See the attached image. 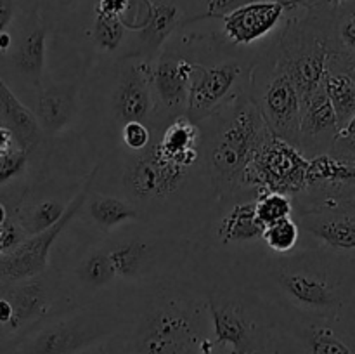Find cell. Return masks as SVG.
Listing matches in <instances>:
<instances>
[{"label":"cell","mask_w":355,"mask_h":354,"mask_svg":"<svg viewBox=\"0 0 355 354\" xmlns=\"http://www.w3.org/2000/svg\"><path fill=\"white\" fill-rule=\"evenodd\" d=\"M349 73H350V76H352V78L355 80V62H354V61H352V65H350Z\"/></svg>","instance_id":"obj_40"},{"label":"cell","mask_w":355,"mask_h":354,"mask_svg":"<svg viewBox=\"0 0 355 354\" xmlns=\"http://www.w3.org/2000/svg\"><path fill=\"white\" fill-rule=\"evenodd\" d=\"M24 0H0V35L10 28Z\"/></svg>","instance_id":"obj_33"},{"label":"cell","mask_w":355,"mask_h":354,"mask_svg":"<svg viewBox=\"0 0 355 354\" xmlns=\"http://www.w3.org/2000/svg\"><path fill=\"white\" fill-rule=\"evenodd\" d=\"M128 7V0H94V9L106 16L121 17Z\"/></svg>","instance_id":"obj_34"},{"label":"cell","mask_w":355,"mask_h":354,"mask_svg":"<svg viewBox=\"0 0 355 354\" xmlns=\"http://www.w3.org/2000/svg\"><path fill=\"white\" fill-rule=\"evenodd\" d=\"M333 10L328 2L290 10L277 33V58L297 85L302 104L321 85L333 52Z\"/></svg>","instance_id":"obj_9"},{"label":"cell","mask_w":355,"mask_h":354,"mask_svg":"<svg viewBox=\"0 0 355 354\" xmlns=\"http://www.w3.org/2000/svg\"><path fill=\"white\" fill-rule=\"evenodd\" d=\"M326 2H328L329 6L336 7V6H340V3H343V2H349V0H326Z\"/></svg>","instance_id":"obj_39"},{"label":"cell","mask_w":355,"mask_h":354,"mask_svg":"<svg viewBox=\"0 0 355 354\" xmlns=\"http://www.w3.org/2000/svg\"><path fill=\"white\" fill-rule=\"evenodd\" d=\"M350 135H355V113L354 117L347 121L345 127L340 128L338 132V137H350Z\"/></svg>","instance_id":"obj_37"},{"label":"cell","mask_w":355,"mask_h":354,"mask_svg":"<svg viewBox=\"0 0 355 354\" xmlns=\"http://www.w3.org/2000/svg\"><path fill=\"white\" fill-rule=\"evenodd\" d=\"M255 214L263 226L274 224L293 215V198L277 191H260L255 201Z\"/></svg>","instance_id":"obj_29"},{"label":"cell","mask_w":355,"mask_h":354,"mask_svg":"<svg viewBox=\"0 0 355 354\" xmlns=\"http://www.w3.org/2000/svg\"><path fill=\"white\" fill-rule=\"evenodd\" d=\"M52 26L31 0H24L10 24L12 42L0 56V76L26 106L33 108L47 69Z\"/></svg>","instance_id":"obj_10"},{"label":"cell","mask_w":355,"mask_h":354,"mask_svg":"<svg viewBox=\"0 0 355 354\" xmlns=\"http://www.w3.org/2000/svg\"><path fill=\"white\" fill-rule=\"evenodd\" d=\"M354 205H355V201H354Z\"/></svg>","instance_id":"obj_41"},{"label":"cell","mask_w":355,"mask_h":354,"mask_svg":"<svg viewBox=\"0 0 355 354\" xmlns=\"http://www.w3.org/2000/svg\"><path fill=\"white\" fill-rule=\"evenodd\" d=\"M250 2H255V0H182L184 9H186V23L184 24L196 23V21L222 19L229 12Z\"/></svg>","instance_id":"obj_28"},{"label":"cell","mask_w":355,"mask_h":354,"mask_svg":"<svg viewBox=\"0 0 355 354\" xmlns=\"http://www.w3.org/2000/svg\"><path fill=\"white\" fill-rule=\"evenodd\" d=\"M355 201V158L322 153L309 158L305 187L293 196L295 212Z\"/></svg>","instance_id":"obj_17"},{"label":"cell","mask_w":355,"mask_h":354,"mask_svg":"<svg viewBox=\"0 0 355 354\" xmlns=\"http://www.w3.org/2000/svg\"><path fill=\"white\" fill-rule=\"evenodd\" d=\"M0 125L7 127L12 134L17 148L33 153L44 142L33 110L23 103L0 76Z\"/></svg>","instance_id":"obj_24"},{"label":"cell","mask_w":355,"mask_h":354,"mask_svg":"<svg viewBox=\"0 0 355 354\" xmlns=\"http://www.w3.org/2000/svg\"><path fill=\"white\" fill-rule=\"evenodd\" d=\"M225 354H227V353H225Z\"/></svg>","instance_id":"obj_42"},{"label":"cell","mask_w":355,"mask_h":354,"mask_svg":"<svg viewBox=\"0 0 355 354\" xmlns=\"http://www.w3.org/2000/svg\"><path fill=\"white\" fill-rule=\"evenodd\" d=\"M193 61L184 38L177 30L163 44L151 65L153 117L149 125H166L179 117H186L189 97Z\"/></svg>","instance_id":"obj_14"},{"label":"cell","mask_w":355,"mask_h":354,"mask_svg":"<svg viewBox=\"0 0 355 354\" xmlns=\"http://www.w3.org/2000/svg\"><path fill=\"white\" fill-rule=\"evenodd\" d=\"M12 148H16V142H14L12 134H10L9 128L0 125V153H6Z\"/></svg>","instance_id":"obj_36"},{"label":"cell","mask_w":355,"mask_h":354,"mask_svg":"<svg viewBox=\"0 0 355 354\" xmlns=\"http://www.w3.org/2000/svg\"><path fill=\"white\" fill-rule=\"evenodd\" d=\"M333 52L355 62V0L340 3L333 10Z\"/></svg>","instance_id":"obj_26"},{"label":"cell","mask_w":355,"mask_h":354,"mask_svg":"<svg viewBox=\"0 0 355 354\" xmlns=\"http://www.w3.org/2000/svg\"><path fill=\"white\" fill-rule=\"evenodd\" d=\"M288 12L290 10L272 0H255L217 19V26L229 44L259 49L276 37Z\"/></svg>","instance_id":"obj_19"},{"label":"cell","mask_w":355,"mask_h":354,"mask_svg":"<svg viewBox=\"0 0 355 354\" xmlns=\"http://www.w3.org/2000/svg\"><path fill=\"white\" fill-rule=\"evenodd\" d=\"M151 61L128 56L90 66L83 78L78 132L96 162L118 146L127 121L153 117Z\"/></svg>","instance_id":"obj_4"},{"label":"cell","mask_w":355,"mask_h":354,"mask_svg":"<svg viewBox=\"0 0 355 354\" xmlns=\"http://www.w3.org/2000/svg\"><path fill=\"white\" fill-rule=\"evenodd\" d=\"M120 332L96 354H225L215 344L203 287L191 276L168 278L118 295Z\"/></svg>","instance_id":"obj_2"},{"label":"cell","mask_w":355,"mask_h":354,"mask_svg":"<svg viewBox=\"0 0 355 354\" xmlns=\"http://www.w3.org/2000/svg\"><path fill=\"white\" fill-rule=\"evenodd\" d=\"M96 236L113 281V301L142 285L191 276L189 238L155 231L142 222H128Z\"/></svg>","instance_id":"obj_5"},{"label":"cell","mask_w":355,"mask_h":354,"mask_svg":"<svg viewBox=\"0 0 355 354\" xmlns=\"http://www.w3.org/2000/svg\"><path fill=\"white\" fill-rule=\"evenodd\" d=\"M307 169L309 158L297 146L270 134L250 160L243 174V186L277 191L293 198L305 187Z\"/></svg>","instance_id":"obj_16"},{"label":"cell","mask_w":355,"mask_h":354,"mask_svg":"<svg viewBox=\"0 0 355 354\" xmlns=\"http://www.w3.org/2000/svg\"><path fill=\"white\" fill-rule=\"evenodd\" d=\"M340 252L326 246H297L290 253H266L232 281L255 288L276 309L336 318L345 305L347 281Z\"/></svg>","instance_id":"obj_3"},{"label":"cell","mask_w":355,"mask_h":354,"mask_svg":"<svg viewBox=\"0 0 355 354\" xmlns=\"http://www.w3.org/2000/svg\"><path fill=\"white\" fill-rule=\"evenodd\" d=\"M214 339L227 354H274V307L245 283L218 280L205 287Z\"/></svg>","instance_id":"obj_8"},{"label":"cell","mask_w":355,"mask_h":354,"mask_svg":"<svg viewBox=\"0 0 355 354\" xmlns=\"http://www.w3.org/2000/svg\"><path fill=\"white\" fill-rule=\"evenodd\" d=\"M295 221L300 228V238L312 239L309 245L326 246L335 252H355V205H328L309 210L295 212Z\"/></svg>","instance_id":"obj_20"},{"label":"cell","mask_w":355,"mask_h":354,"mask_svg":"<svg viewBox=\"0 0 355 354\" xmlns=\"http://www.w3.org/2000/svg\"><path fill=\"white\" fill-rule=\"evenodd\" d=\"M9 208L6 207V205L2 203V201H0V224H3V222L7 221V219H9Z\"/></svg>","instance_id":"obj_38"},{"label":"cell","mask_w":355,"mask_h":354,"mask_svg":"<svg viewBox=\"0 0 355 354\" xmlns=\"http://www.w3.org/2000/svg\"><path fill=\"white\" fill-rule=\"evenodd\" d=\"M24 238H26V235L21 229V226L17 224L12 215H9V219L3 224H0V253H7L16 248Z\"/></svg>","instance_id":"obj_32"},{"label":"cell","mask_w":355,"mask_h":354,"mask_svg":"<svg viewBox=\"0 0 355 354\" xmlns=\"http://www.w3.org/2000/svg\"><path fill=\"white\" fill-rule=\"evenodd\" d=\"M87 176L47 174L35 177L10 215L16 219L26 236L52 228L66 214L71 201L82 189Z\"/></svg>","instance_id":"obj_15"},{"label":"cell","mask_w":355,"mask_h":354,"mask_svg":"<svg viewBox=\"0 0 355 354\" xmlns=\"http://www.w3.org/2000/svg\"><path fill=\"white\" fill-rule=\"evenodd\" d=\"M300 228L293 215L263 228V243L269 252L279 253V255L293 252L300 243Z\"/></svg>","instance_id":"obj_27"},{"label":"cell","mask_w":355,"mask_h":354,"mask_svg":"<svg viewBox=\"0 0 355 354\" xmlns=\"http://www.w3.org/2000/svg\"><path fill=\"white\" fill-rule=\"evenodd\" d=\"M87 69L71 62H47L44 83L33 104L44 141L76 135Z\"/></svg>","instance_id":"obj_13"},{"label":"cell","mask_w":355,"mask_h":354,"mask_svg":"<svg viewBox=\"0 0 355 354\" xmlns=\"http://www.w3.org/2000/svg\"><path fill=\"white\" fill-rule=\"evenodd\" d=\"M350 65L352 59L340 52H331L328 56L324 75L321 80L322 89L336 113L340 128L345 127L347 121L355 113V80L349 73Z\"/></svg>","instance_id":"obj_25"},{"label":"cell","mask_w":355,"mask_h":354,"mask_svg":"<svg viewBox=\"0 0 355 354\" xmlns=\"http://www.w3.org/2000/svg\"><path fill=\"white\" fill-rule=\"evenodd\" d=\"M69 307L75 304L52 266L28 280L0 283V342H10L42 319Z\"/></svg>","instance_id":"obj_12"},{"label":"cell","mask_w":355,"mask_h":354,"mask_svg":"<svg viewBox=\"0 0 355 354\" xmlns=\"http://www.w3.org/2000/svg\"><path fill=\"white\" fill-rule=\"evenodd\" d=\"M201 149L217 194L241 189L243 174L257 149L270 135L248 92L198 121Z\"/></svg>","instance_id":"obj_6"},{"label":"cell","mask_w":355,"mask_h":354,"mask_svg":"<svg viewBox=\"0 0 355 354\" xmlns=\"http://www.w3.org/2000/svg\"><path fill=\"white\" fill-rule=\"evenodd\" d=\"M340 125L331 101L326 96L322 85H319L302 104L300 128H298V149L307 158L331 151Z\"/></svg>","instance_id":"obj_21"},{"label":"cell","mask_w":355,"mask_h":354,"mask_svg":"<svg viewBox=\"0 0 355 354\" xmlns=\"http://www.w3.org/2000/svg\"><path fill=\"white\" fill-rule=\"evenodd\" d=\"M121 326L123 312L116 301L75 305L42 319L10 342H0V354H90Z\"/></svg>","instance_id":"obj_7"},{"label":"cell","mask_w":355,"mask_h":354,"mask_svg":"<svg viewBox=\"0 0 355 354\" xmlns=\"http://www.w3.org/2000/svg\"><path fill=\"white\" fill-rule=\"evenodd\" d=\"M272 2L281 3V6L288 10H297V9H307V7L318 6V3L326 2V0H272Z\"/></svg>","instance_id":"obj_35"},{"label":"cell","mask_w":355,"mask_h":354,"mask_svg":"<svg viewBox=\"0 0 355 354\" xmlns=\"http://www.w3.org/2000/svg\"><path fill=\"white\" fill-rule=\"evenodd\" d=\"M149 128L146 149H114L97 160L90 187L130 201L142 224L155 231L193 238L218 198L201 149L200 127L179 117Z\"/></svg>","instance_id":"obj_1"},{"label":"cell","mask_w":355,"mask_h":354,"mask_svg":"<svg viewBox=\"0 0 355 354\" xmlns=\"http://www.w3.org/2000/svg\"><path fill=\"white\" fill-rule=\"evenodd\" d=\"M248 94L262 113L270 134L298 148L302 96L277 58V35L253 62Z\"/></svg>","instance_id":"obj_11"},{"label":"cell","mask_w":355,"mask_h":354,"mask_svg":"<svg viewBox=\"0 0 355 354\" xmlns=\"http://www.w3.org/2000/svg\"><path fill=\"white\" fill-rule=\"evenodd\" d=\"M149 19L142 30L134 31V51L137 58L155 61L163 44L186 23L182 0H149Z\"/></svg>","instance_id":"obj_23"},{"label":"cell","mask_w":355,"mask_h":354,"mask_svg":"<svg viewBox=\"0 0 355 354\" xmlns=\"http://www.w3.org/2000/svg\"><path fill=\"white\" fill-rule=\"evenodd\" d=\"M149 142H151V128H149L148 124H144V121H127L121 127L120 135H118L116 149L137 153L148 148Z\"/></svg>","instance_id":"obj_31"},{"label":"cell","mask_w":355,"mask_h":354,"mask_svg":"<svg viewBox=\"0 0 355 354\" xmlns=\"http://www.w3.org/2000/svg\"><path fill=\"white\" fill-rule=\"evenodd\" d=\"M73 222L94 235H107L128 222H141V219L128 200L90 187L82 208L73 217Z\"/></svg>","instance_id":"obj_22"},{"label":"cell","mask_w":355,"mask_h":354,"mask_svg":"<svg viewBox=\"0 0 355 354\" xmlns=\"http://www.w3.org/2000/svg\"><path fill=\"white\" fill-rule=\"evenodd\" d=\"M42 16L51 23L52 30L64 24L76 14L83 12L94 3V0H31Z\"/></svg>","instance_id":"obj_30"},{"label":"cell","mask_w":355,"mask_h":354,"mask_svg":"<svg viewBox=\"0 0 355 354\" xmlns=\"http://www.w3.org/2000/svg\"><path fill=\"white\" fill-rule=\"evenodd\" d=\"M94 167L89 172V176H87L80 193L71 201V205L68 207L66 214L62 215L61 221L55 222L52 228L45 229V231L26 236L10 252L0 253V283H12V281L28 280V278L37 276V274L44 273V271H47L51 267V255L55 239L61 235L62 229L71 222L76 212L82 208L83 201H85L87 194H89L90 184H92Z\"/></svg>","instance_id":"obj_18"}]
</instances>
